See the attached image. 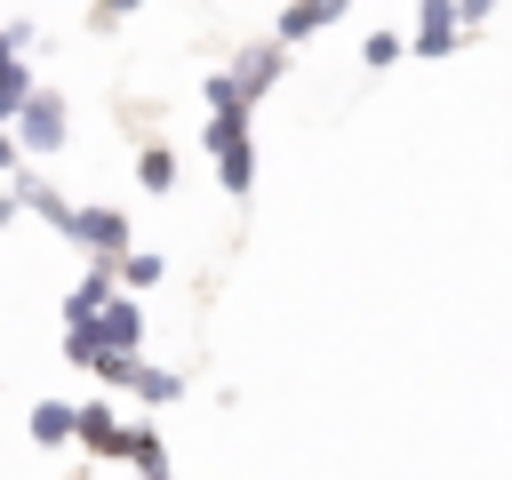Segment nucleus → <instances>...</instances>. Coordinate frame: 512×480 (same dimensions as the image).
Instances as JSON below:
<instances>
[{
	"label": "nucleus",
	"mask_w": 512,
	"mask_h": 480,
	"mask_svg": "<svg viewBox=\"0 0 512 480\" xmlns=\"http://www.w3.org/2000/svg\"><path fill=\"white\" fill-rule=\"evenodd\" d=\"M72 440H80L88 456H120V416H112L104 400H88V408H72Z\"/></svg>",
	"instance_id": "10"
},
{
	"label": "nucleus",
	"mask_w": 512,
	"mask_h": 480,
	"mask_svg": "<svg viewBox=\"0 0 512 480\" xmlns=\"http://www.w3.org/2000/svg\"><path fill=\"white\" fill-rule=\"evenodd\" d=\"M16 208H32V216H40V224H56V232H64V240H72V216H80V208H72V200H64V192H56V184H40V176H32V168H16Z\"/></svg>",
	"instance_id": "8"
},
{
	"label": "nucleus",
	"mask_w": 512,
	"mask_h": 480,
	"mask_svg": "<svg viewBox=\"0 0 512 480\" xmlns=\"http://www.w3.org/2000/svg\"><path fill=\"white\" fill-rule=\"evenodd\" d=\"M280 72H288V48H272V40H256V48H240V56L224 64V80H232V96H240V104H256Z\"/></svg>",
	"instance_id": "6"
},
{
	"label": "nucleus",
	"mask_w": 512,
	"mask_h": 480,
	"mask_svg": "<svg viewBox=\"0 0 512 480\" xmlns=\"http://www.w3.org/2000/svg\"><path fill=\"white\" fill-rule=\"evenodd\" d=\"M64 144V96L56 88H32L16 104V152H56Z\"/></svg>",
	"instance_id": "5"
},
{
	"label": "nucleus",
	"mask_w": 512,
	"mask_h": 480,
	"mask_svg": "<svg viewBox=\"0 0 512 480\" xmlns=\"http://www.w3.org/2000/svg\"><path fill=\"white\" fill-rule=\"evenodd\" d=\"M344 8H280V24H272V48H296V40H312V32H328Z\"/></svg>",
	"instance_id": "12"
},
{
	"label": "nucleus",
	"mask_w": 512,
	"mask_h": 480,
	"mask_svg": "<svg viewBox=\"0 0 512 480\" xmlns=\"http://www.w3.org/2000/svg\"><path fill=\"white\" fill-rule=\"evenodd\" d=\"M136 344H144V304L136 296H112L88 328H64V360L72 368H88L96 352H120V360H136Z\"/></svg>",
	"instance_id": "2"
},
{
	"label": "nucleus",
	"mask_w": 512,
	"mask_h": 480,
	"mask_svg": "<svg viewBox=\"0 0 512 480\" xmlns=\"http://www.w3.org/2000/svg\"><path fill=\"white\" fill-rule=\"evenodd\" d=\"M112 296H120V280H112L104 264H88V272L72 280V296H64V328H88V320H96Z\"/></svg>",
	"instance_id": "9"
},
{
	"label": "nucleus",
	"mask_w": 512,
	"mask_h": 480,
	"mask_svg": "<svg viewBox=\"0 0 512 480\" xmlns=\"http://www.w3.org/2000/svg\"><path fill=\"white\" fill-rule=\"evenodd\" d=\"M136 184H144V192H176V152H168V144H144V152H136Z\"/></svg>",
	"instance_id": "14"
},
{
	"label": "nucleus",
	"mask_w": 512,
	"mask_h": 480,
	"mask_svg": "<svg viewBox=\"0 0 512 480\" xmlns=\"http://www.w3.org/2000/svg\"><path fill=\"white\" fill-rule=\"evenodd\" d=\"M120 456H128L144 480H168V448H160V432H152V424H120Z\"/></svg>",
	"instance_id": "11"
},
{
	"label": "nucleus",
	"mask_w": 512,
	"mask_h": 480,
	"mask_svg": "<svg viewBox=\"0 0 512 480\" xmlns=\"http://www.w3.org/2000/svg\"><path fill=\"white\" fill-rule=\"evenodd\" d=\"M16 160H24V152H16V136L0 128V176H16Z\"/></svg>",
	"instance_id": "19"
},
{
	"label": "nucleus",
	"mask_w": 512,
	"mask_h": 480,
	"mask_svg": "<svg viewBox=\"0 0 512 480\" xmlns=\"http://www.w3.org/2000/svg\"><path fill=\"white\" fill-rule=\"evenodd\" d=\"M128 392L160 408V400H176V392H184V376H168V368H144V360H136V376H128Z\"/></svg>",
	"instance_id": "15"
},
{
	"label": "nucleus",
	"mask_w": 512,
	"mask_h": 480,
	"mask_svg": "<svg viewBox=\"0 0 512 480\" xmlns=\"http://www.w3.org/2000/svg\"><path fill=\"white\" fill-rule=\"evenodd\" d=\"M32 96V64H24V24L0 32V120H16V104Z\"/></svg>",
	"instance_id": "7"
},
{
	"label": "nucleus",
	"mask_w": 512,
	"mask_h": 480,
	"mask_svg": "<svg viewBox=\"0 0 512 480\" xmlns=\"http://www.w3.org/2000/svg\"><path fill=\"white\" fill-rule=\"evenodd\" d=\"M72 240H80V248H88V264H104V272H120V256L136 248L120 208H80V216H72Z\"/></svg>",
	"instance_id": "4"
},
{
	"label": "nucleus",
	"mask_w": 512,
	"mask_h": 480,
	"mask_svg": "<svg viewBox=\"0 0 512 480\" xmlns=\"http://www.w3.org/2000/svg\"><path fill=\"white\" fill-rule=\"evenodd\" d=\"M112 280H120V288H128V296H136V288H152V280H160V256H152V248H128V256H120V272H112Z\"/></svg>",
	"instance_id": "16"
},
{
	"label": "nucleus",
	"mask_w": 512,
	"mask_h": 480,
	"mask_svg": "<svg viewBox=\"0 0 512 480\" xmlns=\"http://www.w3.org/2000/svg\"><path fill=\"white\" fill-rule=\"evenodd\" d=\"M488 16H496V8H480V0H464V8L424 0V8H416V56H424V64L456 56V40H464V32H488Z\"/></svg>",
	"instance_id": "3"
},
{
	"label": "nucleus",
	"mask_w": 512,
	"mask_h": 480,
	"mask_svg": "<svg viewBox=\"0 0 512 480\" xmlns=\"http://www.w3.org/2000/svg\"><path fill=\"white\" fill-rule=\"evenodd\" d=\"M72 440V400H40L32 408V448H64Z\"/></svg>",
	"instance_id": "13"
},
{
	"label": "nucleus",
	"mask_w": 512,
	"mask_h": 480,
	"mask_svg": "<svg viewBox=\"0 0 512 480\" xmlns=\"http://www.w3.org/2000/svg\"><path fill=\"white\" fill-rule=\"evenodd\" d=\"M400 56H408V48H400V32H368V40H360V64H368V72H392Z\"/></svg>",
	"instance_id": "17"
},
{
	"label": "nucleus",
	"mask_w": 512,
	"mask_h": 480,
	"mask_svg": "<svg viewBox=\"0 0 512 480\" xmlns=\"http://www.w3.org/2000/svg\"><path fill=\"white\" fill-rule=\"evenodd\" d=\"M88 376H96V384H128V376H136V360H120V352H96V360H88Z\"/></svg>",
	"instance_id": "18"
},
{
	"label": "nucleus",
	"mask_w": 512,
	"mask_h": 480,
	"mask_svg": "<svg viewBox=\"0 0 512 480\" xmlns=\"http://www.w3.org/2000/svg\"><path fill=\"white\" fill-rule=\"evenodd\" d=\"M0 224H16V192H0Z\"/></svg>",
	"instance_id": "20"
},
{
	"label": "nucleus",
	"mask_w": 512,
	"mask_h": 480,
	"mask_svg": "<svg viewBox=\"0 0 512 480\" xmlns=\"http://www.w3.org/2000/svg\"><path fill=\"white\" fill-rule=\"evenodd\" d=\"M200 144H208V160H216V184L240 200V192H256V144H248V104H216L208 112V128H200Z\"/></svg>",
	"instance_id": "1"
}]
</instances>
